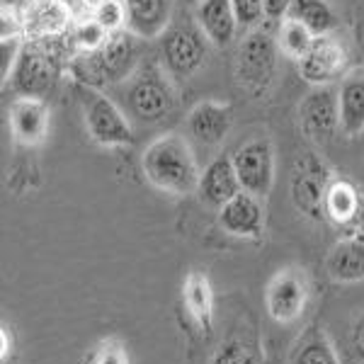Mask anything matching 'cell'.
<instances>
[{
	"instance_id": "cell-1",
	"label": "cell",
	"mask_w": 364,
	"mask_h": 364,
	"mask_svg": "<svg viewBox=\"0 0 364 364\" xmlns=\"http://www.w3.org/2000/svg\"><path fill=\"white\" fill-rule=\"evenodd\" d=\"M146 180L170 195H190L199 187V173L195 154L180 134H166L149 144L141 158Z\"/></svg>"
},
{
	"instance_id": "cell-2",
	"label": "cell",
	"mask_w": 364,
	"mask_h": 364,
	"mask_svg": "<svg viewBox=\"0 0 364 364\" xmlns=\"http://www.w3.org/2000/svg\"><path fill=\"white\" fill-rule=\"evenodd\" d=\"M274 68H277V46H274L272 37L267 32H260V29L250 32L238 46V85L252 97L267 95L269 85L274 80Z\"/></svg>"
},
{
	"instance_id": "cell-3",
	"label": "cell",
	"mask_w": 364,
	"mask_h": 364,
	"mask_svg": "<svg viewBox=\"0 0 364 364\" xmlns=\"http://www.w3.org/2000/svg\"><path fill=\"white\" fill-rule=\"evenodd\" d=\"M127 102L136 119L154 124V122H161L163 117L170 114V109L175 107V92L161 68L146 66L134 75L127 90Z\"/></svg>"
},
{
	"instance_id": "cell-4",
	"label": "cell",
	"mask_w": 364,
	"mask_h": 364,
	"mask_svg": "<svg viewBox=\"0 0 364 364\" xmlns=\"http://www.w3.org/2000/svg\"><path fill=\"white\" fill-rule=\"evenodd\" d=\"M236 168L240 190L255 197H265L272 190L274 182V151L267 139H250L238 146L231 156Z\"/></svg>"
},
{
	"instance_id": "cell-5",
	"label": "cell",
	"mask_w": 364,
	"mask_h": 364,
	"mask_svg": "<svg viewBox=\"0 0 364 364\" xmlns=\"http://www.w3.org/2000/svg\"><path fill=\"white\" fill-rule=\"evenodd\" d=\"M207 34L199 27L178 25L166 32L163 39V63L175 78H190L202 68L207 58Z\"/></svg>"
},
{
	"instance_id": "cell-6",
	"label": "cell",
	"mask_w": 364,
	"mask_h": 364,
	"mask_svg": "<svg viewBox=\"0 0 364 364\" xmlns=\"http://www.w3.org/2000/svg\"><path fill=\"white\" fill-rule=\"evenodd\" d=\"M299 127L304 136L323 144L340 127V100L333 85H314V90L299 105Z\"/></svg>"
},
{
	"instance_id": "cell-7",
	"label": "cell",
	"mask_w": 364,
	"mask_h": 364,
	"mask_svg": "<svg viewBox=\"0 0 364 364\" xmlns=\"http://www.w3.org/2000/svg\"><path fill=\"white\" fill-rule=\"evenodd\" d=\"M85 127L90 139L100 146H127L132 144V124L109 97L90 92L83 105Z\"/></svg>"
},
{
	"instance_id": "cell-8",
	"label": "cell",
	"mask_w": 364,
	"mask_h": 364,
	"mask_svg": "<svg viewBox=\"0 0 364 364\" xmlns=\"http://www.w3.org/2000/svg\"><path fill=\"white\" fill-rule=\"evenodd\" d=\"M309 301V282L301 269L287 267L267 287V314L277 323H291L304 314Z\"/></svg>"
},
{
	"instance_id": "cell-9",
	"label": "cell",
	"mask_w": 364,
	"mask_h": 364,
	"mask_svg": "<svg viewBox=\"0 0 364 364\" xmlns=\"http://www.w3.org/2000/svg\"><path fill=\"white\" fill-rule=\"evenodd\" d=\"M219 226L236 238H257L265 228V209L260 197L240 190L219 209Z\"/></svg>"
},
{
	"instance_id": "cell-10",
	"label": "cell",
	"mask_w": 364,
	"mask_h": 364,
	"mask_svg": "<svg viewBox=\"0 0 364 364\" xmlns=\"http://www.w3.org/2000/svg\"><path fill=\"white\" fill-rule=\"evenodd\" d=\"M345 63H348V54L343 44L326 34V37H316L309 54L299 61V73L311 85H331V80L338 78Z\"/></svg>"
},
{
	"instance_id": "cell-11",
	"label": "cell",
	"mask_w": 364,
	"mask_h": 364,
	"mask_svg": "<svg viewBox=\"0 0 364 364\" xmlns=\"http://www.w3.org/2000/svg\"><path fill=\"white\" fill-rule=\"evenodd\" d=\"M132 32H114L112 37H107V42L100 46L97 51H92V68L100 78L117 83L132 75V68L136 63V42Z\"/></svg>"
},
{
	"instance_id": "cell-12",
	"label": "cell",
	"mask_w": 364,
	"mask_h": 364,
	"mask_svg": "<svg viewBox=\"0 0 364 364\" xmlns=\"http://www.w3.org/2000/svg\"><path fill=\"white\" fill-rule=\"evenodd\" d=\"M10 80H13V87L20 97H44V92L49 90L51 80H54L49 56L37 46L25 44L13 73H10Z\"/></svg>"
},
{
	"instance_id": "cell-13",
	"label": "cell",
	"mask_w": 364,
	"mask_h": 364,
	"mask_svg": "<svg viewBox=\"0 0 364 364\" xmlns=\"http://www.w3.org/2000/svg\"><path fill=\"white\" fill-rule=\"evenodd\" d=\"M326 180H328V170L318 158H314L311 154L299 158L294 178H291V195H294L296 207L304 209L311 216L318 214V209L326 204V195H328Z\"/></svg>"
},
{
	"instance_id": "cell-14",
	"label": "cell",
	"mask_w": 364,
	"mask_h": 364,
	"mask_svg": "<svg viewBox=\"0 0 364 364\" xmlns=\"http://www.w3.org/2000/svg\"><path fill=\"white\" fill-rule=\"evenodd\" d=\"M233 124V112L228 105L221 102H211L204 100L192 107L190 117H187V132L190 136H195L199 144L204 146H216L221 144Z\"/></svg>"
},
{
	"instance_id": "cell-15",
	"label": "cell",
	"mask_w": 364,
	"mask_h": 364,
	"mask_svg": "<svg viewBox=\"0 0 364 364\" xmlns=\"http://www.w3.org/2000/svg\"><path fill=\"white\" fill-rule=\"evenodd\" d=\"M127 27L139 39H156L168 32L173 0H124Z\"/></svg>"
},
{
	"instance_id": "cell-16",
	"label": "cell",
	"mask_w": 364,
	"mask_h": 364,
	"mask_svg": "<svg viewBox=\"0 0 364 364\" xmlns=\"http://www.w3.org/2000/svg\"><path fill=\"white\" fill-rule=\"evenodd\" d=\"M199 197H202L204 204L209 207L221 209L231 197H236L240 192V182L236 175V168H233V161L226 156L211 161L207 168H204L202 178H199V187H197Z\"/></svg>"
},
{
	"instance_id": "cell-17",
	"label": "cell",
	"mask_w": 364,
	"mask_h": 364,
	"mask_svg": "<svg viewBox=\"0 0 364 364\" xmlns=\"http://www.w3.org/2000/svg\"><path fill=\"white\" fill-rule=\"evenodd\" d=\"M10 127L17 141L27 146L39 144L49 129V107L42 97H17L10 107Z\"/></svg>"
},
{
	"instance_id": "cell-18",
	"label": "cell",
	"mask_w": 364,
	"mask_h": 364,
	"mask_svg": "<svg viewBox=\"0 0 364 364\" xmlns=\"http://www.w3.org/2000/svg\"><path fill=\"white\" fill-rule=\"evenodd\" d=\"M197 25L216 46L231 44L240 29L231 0H202L197 5Z\"/></svg>"
},
{
	"instance_id": "cell-19",
	"label": "cell",
	"mask_w": 364,
	"mask_h": 364,
	"mask_svg": "<svg viewBox=\"0 0 364 364\" xmlns=\"http://www.w3.org/2000/svg\"><path fill=\"white\" fill-rule=\"evenodd\" d=\"M340 100V129L348 136L364 132V70H355L338 87Z\"/></svg>"
},
{
	"instance_id": "cell-20",
	"label": "cell",
	"mask_w": 364,
	"mask_h": 364,
	"mask_svg": "<svg viewBox=\"0 0 364 364\" xmlns=\"http://www.w3.org/2000/svg\"><path fill=\"white\" fill-rule=\"evenodd\" d=\"M328 272L338 282L364 279V243L360 240H343L331 250L326 262Z\"/></svg>"
},
{
	"instance_id": "cell-21",
	"label": "cell",
	"mask_w": 364,
	"mask_h": 364,
	"mask_svg": "<svg viewBox=\"0 0 364 364\" xmlns=\"http://www.w3.org/2000/svg\"><path fill=\"white\" fill-rule=\"evenodd\" d=\"M289 17H294L301 25H306L314 37H326L338 25L336 13H333V8L326 0H294Z\"/></svg>"
},
{
	"instance_id": "cell-22",
	"label": "cell",
	"mask_w": 364,
	"mask_h": 364,
	"mask_svg": "<svg viewBox=\"0 0 364 364\" xmlns=\"http://www.w3.org/2000/svg\"><path fill=\"white\" fill-rule=\"evenodd\" d=\"M323 209H326V214L331 216L333 221L348 224V221L355 219L357 211H360V195H357V190L350 185V182L340 180L336 185L328 187Z\"/></svg>"
},
{
	"instance_id": "cell-23",
	"label": "cell",
	"mask_w": 364,
	"mask_h": 364,
	"mask_svg": "<svg viewBox=\"0 0 364 364\" xmlns=\"http://www.w3.org/2000/svg\"><path fill=\"white\" fill-rule=\"evenodd\" d=\"M291 364H340L331 340L321 331L306 333L291 352Z\"/></svg>"
},
{
	"instance_id": "cell-24",
	"label": "cell",
	"mask_w": 364,
	"mask_h": 364,
	"mask_svg": "<svg viewBox=\"0 0 364 364\" xmlns=\"http://www.w3.org/2000/svg\"><path fill=\"white\" fill-rule=\"evenodd\" d=\"M316 37L311 34V29L306 25H301L294 17H287L282 20V27H279V46L287 56L296 58L301 61L304 56L309 54V49L314 46Z\"/></svg>"
},
{
	"instance_id": "cell-25",
	"label": "cell",
	"mask_w": 364,
	"mask_h": 364,
	"mask_svg": "<svg viewBox=\"0 0 364 364\" xmlns=\"http://www.w3.org/2000/svg\"><path fill=\"white\" fill-rule=\"evenodd\" d=\"M185 304L199 323H209L211 316V287L209 279L199 272H192L185 282Z\"/></svg>"
},
{
	"instance_id": "cell-26",
	"label": "cell",
	"mask_w": 364,
	"mask_h": 364,
	"mask_svg": "<svg viewBox=\"0 0 364 364\" xmlns=\"http://www.w3.org/2000/svg\"><path fill=\"white\" fill-rule=\"evenodd\" d=\"M92 20H97L109 34L119 32V27L127 22L124 0H102V3L92 10Z\"/></svg>"
},
{
	"instance_id": "cell-27",
	"label": "cell",
	"mask_w": 364,
	"mask_h": 364,
	"mask_svg": "<svg viewBox=\"0 0 364 364\" xmlns=\"http://www.w3.org/2000/svg\"><path fill=\"white\" fill-rule=\"evenodd\" d=\"M240 29H252L265 17V3L262 0H231Z\"/></svg>"
},
{
	"instance_id": "cell-28",
	"label": "cell",
	"mask_w": 364,
	"mask_h": 364,
	"mask_svg": "<svg viewBox=\"0 0 364 364\" xmlns=\"http://www.w3.org/2000/svg\"><path fill=\"white\" fill-rule=\"evenodd\" d=\"M109 32L100 25L97 20H87V22H80L78 27H75V42L78 46H83L85 51H97L100 46L107 42Z\"/></svg>"
},
{
	"instance_id": "cell-29",
	"label": "cell",
	"mask_w": 364,
	"mask_h": 364,
	"mask_svg": "<svg viewBox=\"0 0 364 364\" xmlns=\"http://www.w3.org/2000/svg\"><path fill=\"white\" fill-rule=\"evenodd\" d=\"M214 364H257V360L243 340H228L216 352Z\"/></svg>"
},
{
	"instance_id": "cell-30",
	"label": "cell",
	"mask_w": 364,
	"mask_h": 364,
	"mask_svg": "<svg viewBox=\"0 0 364 364\" xmlns=\"http://www.w3.org/2000/svg\"><path fill=\"white\" fill-rule=\"evenodd\" d=\"M22 49H25V44L20 42V37L13 34V37H3V42H0V75H3V83L10 78V73H13L17 58H20Z\"/></svg>"
},
{
	"instance_id": "cell-31",
	"label": "cell",
	"mask_w": 364,
	"mask_h": 364,
	"mask_svg": "<svg viewBox=\"0 0 364 364\" xmlns=\"http://www.w3.org/2000/svg\"><path fill=\"white\" fill-rule=\"evenodd\" d=\"M92 364H127V355L122 352L117 345H105V348L97 350L95 360H92Z\"/></svg>"
},
{
	"instance_id": "cell-32",
	"label": "cell",
	"mask_w": 364,
	"mask_h": 364,
	"mask_svg": "<svg viewBox=\"0 0 364 364\" xmlns=\"http://www.w3.org/2000/svg\"><path fill=\"white\" fill-rule=\"evenodd\" d=\"M265 3V17L272 22H282V17L289 15L291 10V3L294 0H262Z\"/></svg>"
},
{
	"instance_id": "cell-33",
	"label": "cell",
	"mask_w": 364,
	"mask_h": 364,
	"mask_svg": "<svg viewBox=\"0 0 364 364\" xmlns=\"http://www.w3.org/2000/svg\"><path fill=\"white\" fill-rule=\"evenodd\" d=\"M352 345H355L357 357L364 362V316L357 321V326H355V333H352Z\"/></svg>"
},
{
	"instance_id": "cell-34",
	"label": "cell",
	"mask_w": 364,
	"mask_h": 364,
	"mask_svg": "<svg viewBox=\"0 0 364 364\" xmlns=\"http://www.w3.org/2000/svg\"><path fill=\"white\" fill-rule=\"evenodd\" d=\"M17 0H3V8H8V5H15Z\"/></svg>"
},
{
	"instance_id": "cell-35",
	"label": "cell",
	"mask_w": 364,
	"mask_h": 364,
	"mask_svg": "<svg viewBox=\"0 0 364 364\" xmlns=\"http://www.w3.org/2000/svg\"><path fill=\"white\" fill-rule=\"evenodd\" d=\"M185 3H190V5H199L202 0H185Z\"/></svg>"
}]
</instances>
